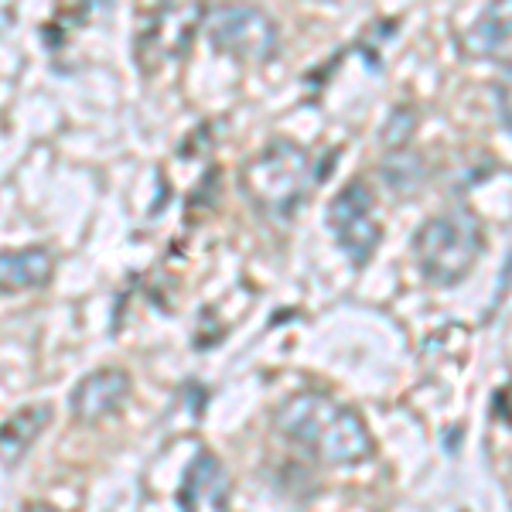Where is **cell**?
Wrapping results in <instances>:
<instances>
[{
  "instance_id": "1",
  "label": "cell",
  "mask_w": 512,
  "mask_h": 512,
  "mask_svg": "<svg viewBox=\"0 0 512 512\" xmlns=\"http://www.w3.org/2000/svg\"><path fill=\"white\" fill-rule=\"evenodd\" d=\"M274 427L325 465H359L376 451L373 434L359 417V410L345 407L332 393L321 390L287 396L274 414Z\"/></svg>"
},
{
  "instance_id": "2",
  "label": "cell",
  "mask_w": 512,
  "mask_h": 512,
  "mask_svg": "<svg viewBox=\"0 0 512 512\" xmlns=\"http://www.w3.org/2000/svg\"><path fill=\"white\" fill-rule=\"evenodd\" d=\"M332 158H315L308 147L294 140H274L253 161L243 164V192L246 198L274 222H287L297 205L308 198L311 188L332 171Z\"/></svg>"
},
{
  "instance_id": "3",
  "label": "cell",
  "mask_w": 512,
  "mask_h": 512,
  "mask_svg": "<svg viewBox=\"0 0 512 512\" xmlns=\"http://www.w3.org/2000/svg\"><path fill=\"white\" fill-rule=\"evenodd\" d=\"M485 250L482 222L472 209L458 205L441 216H431L414 236V256L427 284L454 287L475 270Z\"/></svg>"
},
{
  "instance_id": "4",
  "label": "cell",
  "mask_w": 512,
  "mask_h": 512,
  "mask_svg": "<svg viewBox=\"0 0 512 512\" xmlns=\"http://www.w3.org/2000/svg\"><path fill=\"white\" fill-rule=\"evenodd\" d=\"M205 21L202 4H161L140 18L134 55L144 72H154L164 62H175L192 48L195 31Z\"/></svg>"
},
{
  "instance_id": "5",
  "label": "cell",
  "mask_w": 512,
  "mask_h": 512,
  "mask_svg": "<svg viewBox=\"0 0 512 512\" xmlns=\"http://www.w3.org/2000/svg\"><path fill=\"white\" fill-rule=\"evenodd\" d=\"M202 28L209 31V41L219 52L236 59L263 62L277 52V24L260 7H205Z\"/></svg>"
},
{
  "instance_id": "6",
  "label": "cell",
  "mask_w": 512,
  "mask_h": 512,
  "mask_svg": "<svg viewBox=\"0 0 512 512\" xmlns=\"http://www.w3.org/2000/svg\"><path fill=\"white\" fill-rule=\"evenodd\" d=\"M328 229H332L335 243L342 246L355 267L369 263V256H373L379 246L383 229H379V222L373 216V188L362 178L349 181V185L332 198V205H328Z\"/></svg>"
},
{
  "instance_id": "7",
  "label": "cell",
  "mask_w": 512,
  "mask_h": 512,
  "mask_svg": "<svg viewBox=\"0 0 512 512\" xmlns=\"http://www.w3.org/2000/svg\"><path fill=\"white\" fill-rule=\"evenodd\" d=\"M229 502H233V478L222 458L212 451H198L181 478V512H229Z\"/></svg>"
},
{
  "instance_id": "8",
  "label": "cell",
  "mask_w": 512,
  "mask_h": 512,
  "mask_svg": "<svg viewBox=\"0 0 512 512\" xmlns=\"http://www.w3.org/2000/svg\"><path fill=\"white\" fill-rule=\"evenodd\" d=\"M127 396H130V373L127 369L103 366V369H96V373L79 379V386L72 390L69 403H72V414L76 417L103 420V417L117 414Z\"/></svg>"
},
{
  "instance_id": "9",
  "label": "cell",
  "mask_w": 512,
  "mask_h": 512,
  "mask_svg": "<svg viewBox=\"0 0 512 512\" xmlns=\"http://www.w3.org/2000/svg\"><path fill=\"white\" fill-rule=\"evenodd\" d=\"M55 256L48 246H28V250L0 253V294L35 291L52 280Z\"/></svg>"
},
{
  "instance_id": "10",
  "label": "cell",
  "mask_w": 512,
  "mask_h": 512,
  "mask_svg": "<svg viewBox=\"0 0 512 512\" xmlns=\"http://www.w3.org/2000/svg\"><path fill=\"white\" fill-rule=\"evenodd\" d=\"M509 38H512V0H502V4L485 7L482 18L461 35L458 45H461V55L482 62V59H492Z\"/></svg>"
},
{
  "instance_id": "11",
  "label": "cell",
  "mask_w": 512,
  "mask_h": 512,
  "mask_svg": "<svg viewBox=\"0 0 512 512\" xmlns=\"http://www.w3.org/2000/svg\"><path fill=\"white\" fill-rule=\"evenodd\" d=\"M52 420V407L38 403V407H21L0 424V465L14 468L28 454L31 444L38 441V434Z\"/></svg>"
},
{
  "instance_id": "12",
  "label": "cell",
  "mask_w": 512,
  "mask_h": 512,
  "mask_svg": "<svg viewBox=\"0 0 512 512\" xmlns=\"http://www.w3.org/2000/svg\"><path fill=\"white\" fill-rule=\"evenodd\" d=\"M495 96H499V110H502V120L512 127V65L502 69V79L495 82Z\"/></svg>"
},
{
  "instance_id": "13",
  "label": "cell",
  "mask_w": 512,
  "mask_h": 512,
  "mask_svg": "<svg viewBox=\"0 0 512 512\" xmlns=\"http://www.w3.org/2000/svg\"><path fill=\"white\" fill-rule=\"evenodd\" d=\"M28 512H55V509H48V506H31Z\"/></svg>"
}]
</instances>
